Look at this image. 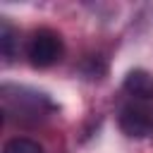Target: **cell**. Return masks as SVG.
<instances>
[{"label":"cell","instance_id":"5b68a950","mask_svg":"<svg viewBox=\"0 0 153 153\" xmlns=\"http://www.w3.org/2000/svg\"><path fill=\"white\" fill-rule=\"evenodd\" d=\"M2 153H43L41 143L33 141V139H26V136H17V139H10L2 148Z\"/></svg>","mask_w":153,"mask_h":153},{"label":"cell","instance_id":"6da1fadb","mask_svg":"<svg viewBox=\"0 0 153 153\" xmlns=\"http://www.w3.org/2000/svg\"><path fill=\"white\" fill-rule=\"evenodd\" d=\"M62 38L60 33L50 31V29H38L33 31V36L29 38L26 43V55H29V62L33 67H50L55 65L60 57H62Z\"/></svg>","mask_w":153,"mask_h":153},{"label":"cell","instance_id":"3957f363","mask_svg":"<svg viewBox=\"0 0 153 153\" xmlns=\"http://www.w3.org/2000/svg\"><path fill=\"white\" fill-rule=\"evenodd\" d=\"M124 91L136 100H151L153 98V74L146 69H131L124 76Z\"/></svg>","mask_w":153,"mask_h":153},{"label":"cell","instance_id":"277c9868","mask_svg":"<svg viewBox=\"0 0 153 153\" xmlns=\"http://www.w3.org/2000/svg\"><path fill=\"white\" fill-rule=\"evenodd\" d=\"M14 43H17V33L12 29V24L7 19L0 22V50H2V57L10 62L12 55H14Z\"/></svg>","mask_w":153,"mask_h":153},{"label":"cell","instance_id":"7a4b0ae2","mask_svg":"<svg viewBox=\"0 0 153 153\" xmlns=\"http://www.w3.org/2000/svg\"><path fill=\"white\" fill-rule=\"evenodd\" d=\"M120 127L127 136H134V139H143L148 136L151 131V115L146 108L141 105H127L122 108L120 112Z\"/></svg>","mask_w":153,"mask_h":153}]
</instances>
